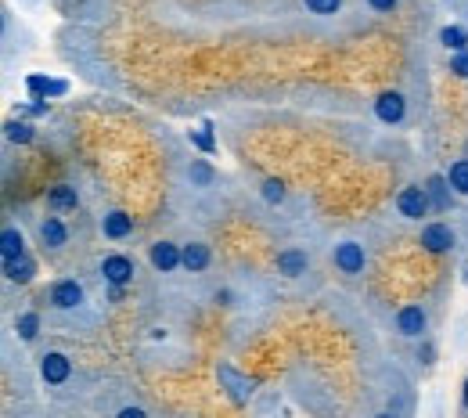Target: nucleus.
I'll return each instance as SVG.
<instances>
[{
    "label": "nucleus",
    "mask_w": 468,
    "mask_h": 418,
    "mask_svg": "<svg viewBox=\"0 0 468 418\" xmlns=\"http://www.w3.org/2000/svg\"><path fill=\"white\" fill-rule=\"evenodd\" d=\"M396 202H400V213L403 217H422L425 209H429V198H425L422 188H403Z\"/></svg>",
    "instance_id": "f257e3e1"
},
{
    "label": "nucleus",
    "mask_w": 468,
    "mask_h": 418,
    "mask_svg": "<svg viewBox=\"0 0 468 418\" xmlns=\"http://www.w3.org/2000/svg\"><path fill=\"white\" fill-rule=\"evenodd\" d=\"M450 242H454V238H450V231H447L443 224H432V227H425V231H422V246H425V249H432V253L450 249Z\"/></svg>",
    "instance_id": "f03ea898"
},
{
    "label": "nucleus",
    "mask_w": 468,
    "mask_h": 418,
    "mask_svg": "<svg viewBox=\"0 0 468 418\" xmlns=\"http://www.w3.org/2000/svg\"><path fill=\"white\" fill-rule=\"evenodd\" d=\"M335 263L342 267V271H360L364 267V249L360 246H353V242H346V246H339V253H335Z\"/></svg>",
    "instance_id": "7ed1b4c3"
},
{
    "label": "nucleus",
    "mask_w": 468,
    "mask_h": 418,
    "mask_svg": "<svg viewBox=\"0 0 468 418\" xmlns=\"http://www.w3.org/2000/svg\"><path fill=\"white\" fill-rule=\"evenodd\" d=\"M44 379L47 382H65L69 379V361L61 353H47L44 357Z\"/></svg>",
    "instance_id": "20e7f679"
},
{
    "label": "nucleus",
    "mask_w": 468,
    "mask_h": 418,
    "mask_svg": "<svg viewBox=\"0 0 468 418\" xmlns=\"http://www.w3.org/2000/svg\"><path fill=\"white\" fill-rule=\"evenodd\" d=\"M130 274H134V271H130V260H127V256H108V260H105V278H108L112 285H122Z\"/></svg>",
    "instance_id": "39448f33"
},
{
    "label": "nucleus",
    "mask_w": 468,
    "mask_h": 418,
    "mask_svg": "<svg viewBox=\"0 0 468 418\" xmlns=\"http://www.w3.org/2000/svg\"><path fill=\"white\" fill-rule=\"evenodd\" d=\"M422 328H425V314L418 307H403L400 310V332L403 336H418Z\"/></svg>",
    "instance_id": "423d86ee"
},
{
    "label": "nucleus",
    "mask_w": 468,
    "mask_h": 418,
    "mask_svg": "<svg viewBox=\"0 0 468 418\" xmlns=\"http://www.w3.org/2000/svg\"><path fill=\"white\" fill-rule=\"evenodd\" d=\"M374 108H379V119H386V123H396V119L403 115V98H400V94H382Z\"/></svg>",
    "instance_id": "0eeeda50"
},
{
    "label": "nucleus",
    "mask_w": 468,
    "mask_h": 418,
    "mask_svg": "<svg viewBox=\"0 0 468 418\" xmlns=\"http://www.w3.org/2000/svg\"><path fill=\"white\" fill-rule=\"evenodd\" d=\"M151 263L159 267V271H170V267H177V263H180V253H177L170 242H159V246L151 249Z\"/></svg>",
    "instance_id": "6e6552de"
},
{
    "label": "nucleus",
    "mask_w": 468,
    "mask_h": 418,
    "mask_svg": "<svg viewBox=\"0 0 468 418\" xmlns=\"http://www.w3.org/2000/svg\"><path fill=\"white\" fill-rule=\"evenodd\" d=\"M80 296H83V289H80L76 281H61V285H54V303H58V307H76V303H80Z\"/></svg>",
    "instance_id": "1a4fd4ad"
},
{
    "label": "nucleus",
    "mask_w": 468,
    "mask_h": 418,
    "mask_svg": "<svg viewBox=\"0 0 468 418\" xmlns=\"http://www.w3.org/2000/svg\"><path fill=\"white\" fill-rule=\"evenodd\" d=\"M180 263L187 267V271H202V267L209 263V249H205V246H187V249L180 253Z\"/></svg>",
    "instance_id": "9d476101"
},
{
    "label": "nucleus",
    "mask_w": 468,
    "mask_h": 418,
    "mask_svg": "<svg viewBox=\"0 0 468 418\" xmlns=\"http://www.w3.org/2000/svg\"><path fill=\"white\" fill-rule=\"evenodd\" d=\"M4 271H8L11 281H29V278H33V260H25V256L4 260Z\"/></svg>",
    "instance_id": "9b49d317"
},
{
    "label": "nucleus",
    "mask_w": 468,
    "mask_h": 418,
    "mask_svg": "<svg viewBox=\"0 0 468 418\" xmlns=\"http://www.w3.org/2000/svg\"><path fill=\"white\" fill-rule=\"evenodd\" d=\"M277 267H281V274H303L306 271V256L303 253H281Z\"/></svg>",
    "instance_id": "f8f14e48"
},
{
    "label": "nucleus",
    "mask_w": 468,
    "mask_h": 418,
    "mask_svg": "<svg viewBox=\"0 0 468 418\" xmlns=\"http://www.w3.org/2000/svg\"><path fill=\"white\" fill-rule=\"evenodd\" d=\"M0 253H4V260H18L22 256V234L18 231H4V238H0Z\"/></svg>",
    "instance_id": "ddd939ff"
},
{
    "label": "nucleus",
    "mask_w": 468,
    "mask_h": 418,
    "mask_svg": "<svg viewBox=\"0 0 468 418\" xmlns=\"http://www.w3.org/2000/svg\"><path fill=\"white\" fill-rule=\"evenodd\" d=\"M220 379H224V382H231V397H234V400H245V397H248V390H253V386H248L245 379H238L231 368H220Z\"/></svg>",
    "instance_id": "4468645a"
},
{
    "label": "nucleus",
    "mask_w": 468,
    "mask_h": 418,
    "mask_svg": "<svg viewBox=\"0 0 468 418\" xmlns=\"http://www.w3.org/2000/svg\"><path fill=\"white\" fill-rule=\"evenodd\" d=\"M127 231H130V217H127V213H112V217L105 220V234H108V238H122Z\"/></svg>",
    "instance_id": "2eb2a0df"
},
{
    "label": "nucleus",
    "mask_w": 468,
    "mask_h": 418,
    "mask_svg": "<svg viewBox=\"0 0 468 418\" xmlns=\"http://www.w3.org/2000/svg\"><path fill=\"white\" fill-rule=\"evenodd\" d=\"M450 184H454L457 191H464V195H468V159L454 163V170H450Z\"/></svg>",
    "instance_id": "dca6fc26"
},
{
    "label": "nucleus",
    "mask_w": 468,
    "mask_h": 418,
    "mask_svg": "<svg viewBox=\"0 0 468 418\" xmlns=\"http://www.w3.org/2000/svg\"><path fill=\"white\" fill-rule=\"evenodd\" d=\"M440 40H443L447 47H454V51H461V47L468 44V37H464V29H457V25H447Z\"/></svg>",
    "instance_id": "f3484780"
},
{
    "label": "nucleus",
    "mask_w": 468,
    "mask_h": 418,
    "mask_svg": "<svg viewBox=\"0 0 468 418\" xmlns=\"http://www.w3.org/2000/svg\"><path fill=\"white\" fill-rule=\"evenodd\" d=\"M44 242L47 246H61V242H65V227H61L58 220H47L44 224Z\"/></svg>",
    "instance_id": "a211bd4d"
},
{
    "label": "nucleus",
    "mask_w": 468,
    "mask_h": 418,
    "mask_svg": "<svg viewBox=\"0 0 468 418\" xmlns=\"http://www.w3.org/2000/svg\"><path fill=\"white\" fill-rule=\"evenodd\" d=\"M51 202L61 205V209H69V205H76V191L72 188H54L51 191Z\"/></svg>",
    "instance_id": "6ab92c4d"
},
{
    "label": "nucleus",
    "mask_w": 468,
    "mask_h": 418,
    "mask_svg": "<svg viewBox=\"0 0 468 418\" xmlns=\"http://www.w3.org/2000/svg\"><path fill=\"white\" fill-rule=\"evenodd\" d=\"M18 332H22V339H33L37 336V314H22L18 317Z\"/></svg>",
    "instance_id": "aec40b11"
},
{
    "label": "nucleus",
    "mask_w": 468,
    "mask_h": 418,
    "mask_svg": "<svg viewBox=\"0 0 468 418\" xmlns=\"http://www.w3.org/2000/svg\"><path fill=\"white\" fill-rule=\"evenodd\" d=\"M306 8L317 11V15H331V11L339 8V0H306Z\"/></svg>",
    "instance_id": "412c9836"
},
{
    "label": "nucleus",
    "mask_w": 468,
    "mask_h": 418,
    "mask_svg": "<svg viewBox=\"0 0 468 418\" xmlns=\"http://www.w3.org/2000/svg\"><path fill=\"white\" fill-rule=\"evenodd\" d=\"M8 137L11 141H29V127L25 123H8Z\"/></svg>",
    "instance_id": "4be33fe9"
},
{
    "label": "nucleus",
    "mask_w": 468,
    "mask_h": 418,
    "mask_svg": "<svg viewBox=\"0 0 468 418\" xmlns=\"http://www.w3.org/2000/svg\"><path fill=\"white\" fill-rule=\"evenodd\" d=\"M191 177H195V181H198V184H209V177H213V170H209L205 163H198V166H191Z\"/></svg>",
    "instance_id": "5701e85b"
},
{
    "label": "nucleus",
    "mask_w": 468,
    "mask_h": 418,
    "mask_svg": "<svg viewBox=\"0 0 468 418\" xmlns=\"http://www.w3.org/2000/svg\"><path fill=\"white\" fill-rule=\"evenodd\" d=\"M429 188H432V198H436V205H440V209H443V205H447V195H443V184H440V181H432Z\"/></svg>",
    "instance_id": "b1692460"
},
{
    "label": "nucleus",
    "mask_w": 468,
    "mask_h": 418,
    "mask_svg": "<svg viewBox=\"0 0 468 418\" xmlns=\"http://www.w3.org/2000/svg\"><path fill=\"white\" fill-rule=\"evenodd\" d=\"M263 195H267L270 202H277V198H281V184H277V181H267V184H263Z\"/></svg>",
    "instance_id": "393cba45"
},
{
    "label": "nucleus",
    "mask_w": 468,
    "mask_h": 418,
    "mask_svg": "<svg viewBox=\"0 0 468 418\" xmlns=\"http://www.w3.org/2000/svg\"><path fill=\"white\" fill-rule=\"evenodd\" d=\"M454 72L457 76H468V54H457L454 58Z\"/></svg>",
    "instance_id": "a878e982"
},
{
    "label": "nucleus",
    "mask_w": 468,
    "mask_h": 418,
    "mask_svg": "<svg viewBox=\"0 0 468 418\" xmlns=\"http://www.w3.org/2000/svg\"><path fill=\"white\" fill-rule=\"evenodd\" d=\"M119 418H144V411H141V407H122Z\"/></svg>",
    "instance_id": "bb28decb"
},
{
    "label": "nucleus",
    "mask_w": 468,
    "mask_h": 418,
    "mask_svg": "<svg viewBox=\"0 0 468 418\" xmlns=\"http://www.w3.org/2000/svg\"><path fill=\"white\" fill-rule=\"evenodd\" d=\"M195 141H198V144H202V148H205V152H213V137H209V134H205V130H202V134H198V137H195Z\"/></svg>",
    "instance_id": "cd10ccee"
},
{
    "label": "nucleus",
    "mask_w": 468,
    "mask_h": 418,
    "mask_svg": "<svg viewBox=\"0 0 468 418\" xmlns=\"http://www.w3.org/2000/svg\"><path fill=\"white\" fill-rule=\"evenodd\" d=\"M396 4V0H371V8H379V11H389Z\"/></svg>",
    "instance_id": "c85d7f7f"
},
{
    "label": "nucleus",
    "mask_w": 468,
    "mask_h": 418,
    "mask_svg": "<svg viewBox=\"0 0 468 418\" xmlns=\"http://www.w3.org/2000/svg\"><path fill=\"white\" fill-rule=\"evenodd\" d=\"M464 404H468V382H464Z\"/></svg>",
    "instance_id": "c756f323"
},
{
    "label": "nucleus",
    "mask_w": 468,
    "mask_h": 418,
    "mask_svg": "<svg viewBox=\"0 0 468 418\" xmlns=\"http://www.w3.org/2000/svg\"><path fill=\"white\" fill-rule=\"evenodd\" d=\"M379 418H393V414H379Z\"/></svg>",
    "instance_id": "7c9ffc66"
}]
</instances>
